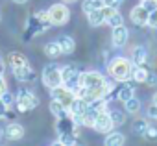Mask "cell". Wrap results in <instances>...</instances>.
Here are the masks:
<instances>
[{"instance_id": "1", "label": "cell", "mask_w": 157, "mask_h": 146, "mask_svg": "<svg viewBox=\"0 0 157 146\" xmlns=\"http://www.w3.org/2000/svg\"><path fill=\"white\" fill-rule=\"evenodd\" d=\"M133 68H135V65L129 59H126V57H115L109 63V74L117 82H129L133 78Z\"/></svg>"}, {"instance_id": "2", "label": "cell", "mask_w": 157, "mask_h": 146, "mask_svg": "<svg viewBox=\"0 0 157 146\" xmlns=\"http://www.w3.org/2000/svg\"><path fill=\"white\" fill-rule=\"evenodd\" d=\"M80 80H82V72L78 70V68H74L70 65L61 67V82H63V85L67 89H70V91L76 93V89L80 87Z\"/></svg>"}, {"instance_id": "3", "label": "cell", "mask_w": 157, "mask_h": 146, "mask_svg": "<svg viewBox=\"0 0 157 146\" xmlns=\"http://www.w3.org/2000/svg\"><path fill=\"white\" fill-rule=\"evenodd\" d=\"M15 106H17V109H19L21 113H26V111L35 109V107L39 106V100H37V96H35L33 93H30V91H26V89H21L19 94L15 96Z\"/></svg>"}, {"instance_id": "4", "label": "cell", "mask_w": 157, "mask_h": 146, "mask_svg": "<svg viewBox=\"0 0 157 146\" xmlns=\"http://www.w3.org/2000/svg\"><path fill=\"white\" fill-rule=\"evenodd\" d=\"M43 83L48 89H54L57 85H63L61 82V67H57L56 63H50L43 68Z\"/></svg>"}, {"instance_id": "5", "label": "cell", "mask_w": 157, "mask_h": 146, "mask_svg": "<svg viewBox=\"0 0 157 146\" xmlns=\"http://www.w3.org/2000/svg\"><path fill=\"white\" fill-rule=\"evenodd\" d=\"M48 19H50V24L54 26H63L68 22L70 19V10L63 4H54L50 10H48Z\"/></svg>"}, {"instance_id": "6", "label": "cell", "mask_w": 157, "mask_h": 146, "mask_svg": "<svg viewBox=\"0 0 157 146\" xmlns=\"http://www.w3.org/2000/svg\"><path fill=\"white\" fill-rule=\"evenodd\" d=\"M93 128H94V131H98V133H109L111 128H115V126H113V120H111V115H109L105 109L100 111V113L94 117V120H93Z\"/></svg>"}, {"instance_id": "7", "label": "cell", "mask_w": 157, "mask_h": 146, "mask_svg": "<svg viewBox=\"0 0 157 146\" xmlns=\"http://www.w3.org/2000/svg\"><path fill=\"white\" fill-rule=\"evenodd\" d=\"M50 91H52V98L57 100V102H61L67 109H68V106H70V104L74 102V98H76L74 91L67 89L65 85H57V87H54V89H50Z\"/></svg>"}, {"instance_id": "8", "label": "cell", "mask_w": 157, "mask_h": 146, "mask_svg": "<svg viewBox=\"0 0 157 146\" xmlns=\"http://www.w3.org/2000/svg\"><path fill=\"white\" fill-rule=\"evenodd\" d=\"M13 74H15V78H17L19 82H32V80L35 78V72H33V68L30 67V63L13 68Z\"/></svg>"}, {"instance_id": "9", "label": "cell", "mask_w": 157, "mask_h": 146, "mask_svg": "<svg viewBox=\"0 0 157 146\" xmlns=\"http://www.w3.org/2000/svg\"><path fill=\"white\" fill-rule=\"evenodd\" d=\"M107 6H104V8H98V10H94V11H89V13H85L87 15V19H89V22L93 24V26H100V24H104L105 22V17H107Z\"/></svg>"}, {"instance_id": "10", "label": "cell", "mask_w": 157, "mask_h": 146, "mask_svg": "<svg viewBox=\"0 0 157 146\" xmlns=\"http://www.w3.org/2000/svg\"><path fill=\"white\" fill-rule=\"evenodd\" d=\"M128 37H129V33H128V28H126L124 24L113 28V44H115V46H118V48L124 46V44L128 43Z\"/></svg>"}, {"instance_id": "11", "label": "cell", "mask_w": 157, "mask_h": 146, "mask_svg": "<svg viewBox=\"0 0 157 146\" xmlns=\"http://www.w3.org/2000/svg\"><path fill=\"white\" fill-rule=\"evenodd\" d=\"M129 17H131V22L137 24V26H146V22H148V11L142 6H135L131 10Z\"/></svg>"}, {"instance_id": "12", "label": "cell", "mask_w": 157, "mask_h": 146, "mask_svg": "<svg viewBox=\"0 0 157 146\" xmlns=\"http://www.w3.org/2000/svg\"><path fill=\"white\" fill-rule=\"evenodd\" d=\"M4 135H6V139H10V140H19V139L24 137V128H22L21 124H17V122H11V124L6 126Z\"/></svg>"}, {"instance_id": "13", "label": "cell", "mask_w": 157, "mask_h": 146, "mask_svg": "<svg viewBox=\"0 0 157 146\" xmlns=\"http://www.w3.org/2000/svg\"><path fill=\"white\" fill-rule=\"evenodd\" d=\"M105 24H109L111 28L124 24V17H122V13H120L118 10L109 8V10H107V17H105Z\"/></svg>"}, {"instance_id": "14", "label": "cell", "mask_w": 157, "mask_h": 146, "mask_svg": "<svg viewBox=\"0 0 157 146\" xmlns=\"http://www.w3.org/2000/svg\"><path fill=\"white\" fill-rule=\"evenodd\" d=\"M146 59H148L146 48H144V46H135V48H133V65L144 67V65H146Z\"/></svg>"}, {"instance_id": "15", "label": "cell", "mask_w": 157, "mask_h": 146, "mask_svg": "<svg viewBox=\"0 0 157 146\" xmlns=\"http://www.w3.org/2000/svg\"><path fill=\"white\" fill-rule=\"evenodd\" d=\"M57 43H59V46H61V52H63V54H72V52H74V48H76L74 39H72V37H68V35L59 37V39H57Z\"/></svg>"}, {"instance_id": "16", "label": "cell", "mask_w": 157, "mask_h": 146, "mask_svg": "<svg viewBox=\"0 0 157 146\" xmlns=\"http://www.w3.org/2000/svg\"><path fill=\"white\" fill-rule=\"evenodd\" d=\"M8 63H10V67H11V68H17V67L26 65V63H28V59H26L22 54H19V52H11V54L8 56Z\"/></svg>"}, {"instance_id": "17", "label": "cell", "mask_w": 157, "mask_h": 146, "mask_svg": "<svg viewBox=\"0 0 157 146\" xmlns=\"http://www.w3.org/2000/svg\"><path fill=\"white\" fill-rule=\"evenodd\" d=\"M50 111H52V115H54L56 118H61V117H67V115H68V109H67L61 102H57V100H52V102H50Z\"/></svg>"}, {"instance_id": "18", "label": "cell", "mask_w": 157, "mask_h": 146, "mask_svg": "<svg viewBox=\"0 0 157 146\" xmlns=\"http://www.w3.org/2000/svg\"><path fill=\"white\" fill-rule=\"evenodd\" d=\"M126 142V137L122 135V133H118V131H115V133H109L107 137H105V146H122Z\"/></svg>"}, {"instance_id": "19", "label": "cell", "mask_w": 157, "mask_h": 146, "mask_svg": "<svg viewBox=\"0 0 157 146\" xmlns=\"http://www.w3.org/2000/svg\"><path fill=\"white\" fill-rule=\"evenodd\" d=\"M44 54L54 59V57H59L63 52H61L59 43H57V41H52V43H46V44H44Z\"/></svg>"}, {"instance_id": "20", "label": "cell", "mask_w": 157, "mask_h": 146, "mask_svg": "<svg viewBox=\"0 0 157 146\" xmlns=\"http://www.w3.org/2000/svg\"><path fill=\"white\" fill-rule=\"evenodd\" d=\"M148 128H150V124H148L144 118H137V120L133 122V133L139 135V137H144L146 131H148Z\"/></svg>"}, {"instance_id": "21", "label": "cell", "mask_w": 157, "mask_h": 146, "mask_svg": "<svg viewBox=\"0 0 157 146\" xmlns=\"http://www.w3.org/2000/svg\"><path fill=\"white\" fill-rule=\"evenodd\" d=\"M98 8H104V0H85V2L82 4V10H83L85 13L94 11V10H98Z\"/></svg>"}, {"instance_id": "22", "label": "cell", "mask_w": 157, "mask_h": 146, "mask_svg": "<svg viewBox=\"0 0 157 146\" xmlns=\"http://www.w3.org/2000/svg\"><path fill=\"white\" fill-rule=\"evenodd\" d=\"M117 96H118V100H120V102H126L128 98H131V96H135V89H133L131 85H122Z\"/></svg>"}, {"instance_id": "23", "label": "cell", "mask_w": 157, "mask_h": 146, "mask_svg": "<svg viewBox=\"0 0 157 146\" xmlns=\"http://www.w3.org/2000/svg\"><path fill=\"white\" fill-rule=\"evenodd\" d=\"M124 109H126V113H137L140 109V102L135 96H131V98H128L124 102Z\"/></svg>"}, {"instance_id": "24", "label": "cell", "mask_w": 157, "mask_h": 146, "mask_svg": "<svg viewBox=\"0 0 157 146\" xmlns=\"http://www.w3.org/2000/svg\"><path fill=\"white\" fill-rule=\"evenodd\" d=\"M146 74H148V70H146V68H142V67H137V65H135V68H133V80H135V82L144 83Z\"/></svg>"}, {"instance_id": "25", "label": "cell", "mask_w": 157, "mask_h": 146, "mask_svg": "<svg viewBox=\"0 0 157 146\" xmlns=\"http://www.w3.org/2000/svg\"><path fill=\"white\" fill-rule=\"evenodd\" d=\"M111 120H113V126H122L126 122V115L120 113V111H111Z\"/></svg>"}, {"instance_id": "26", "label": "cell", "mask_w": 157, "mask_h": 146, "mask_svg": "<svg viewBox=\"0 0 157 146\" xmlns=\"http://www.w3.org/2000/svg\"><path fill=\"white\" fill-rule=\"evenodd\" d=\"M59 144H65V146L76 144V137H74L72 133H61V135H59Z\"/></svg>"}, {"instance_id": "27", "label": "cell", "mask_w": 157, "mask_h": 146, "mask_svg": "<svg viewBox=\"0 0 157 146\" xmlns=\"http://www.w3.org/2000/svg\"><path fill=\"white\" fill-rule=\"evenodd\" d=\"M146 26H150V28H157V8H155L153 11L148 13V22H146Z\"/></svg>"}, {"instance_id": "28", "label": "cell", "mask_w": 157, "mask_h": 146, "mask_svg": "<svg viewBox=\"0 0 157 146\" xmlns=\"http://www.w3.org/2000/svg\"><path fill=\"white\" fill-rule=\"evenodd\" d=\"M140 6L150 13V11H153L157 8V2H155V0H140Z\"/></svg>"}, {"instance_id": "29", "label": "cell", "mask_w": 157, "mask_h": 146, "mask_svg": "<svg viewBox=\"0 0 157 146\" xmlns=\"http://www.w3.org/2000/svg\"><path fill=\"white\" fill-rule=\"evenodd\" d=\"M0 98H2V102H4V104H6L8 107H10V106H13V102H15L13 94H11V93H8V91H6V93H4L2 96H0Z\"/></svg>"}, {"instance_id": "30", "label": "cell", "mask_w": 157, "mask_h": 146, "mask_svg": "<svg viewBox=\"0 0 157 146\" xmlns=\"http://www.w3.org/2000/svg\"><path fill=\"white\" fill-rule=\"evenodd\" d=\"M144 83H146V85H155V83H157V74H153V72H148Z\"/></svg>"}, {"instance_id": "31", "label": "cell", "mask_w": 157, "mask_h": 146, "mask_svg": "<svg viewBox=\"0 0 157 146\" xmlns=\"http://www.w3.org/2000/svg\"><path fill=\"white\" fill-rule=\"evenodd\" d=\"M148 115H150V118L157 120V104H151V106L148 107Z\"/></svg>"}, {"instance_id": "32", "label": "cell", "mask_w": 157, "mask_h": 146, "mask_svg": "<svg viewBox=\"0 0 157 146\" xmlns=\"http://www.w3.org/2000/svg\"><path fill=\"white\" fill-rule=\"evenodd\" d=\"M6 91H8V87H6V80H4V76H2V72H0V96H2Z\"/></svg>"}, {"instance_id": "33", "label": "cell", "mask_w": 157, "mask_h": 146, "mask_svg": "<svg viewBox=\"0 0 157 146\" xmlns=\"http://www.w3.org/2000/svg\"><path fill=\"white\" fill-rule=\"evenodd\" d=\"M144 137H148V139H157V129H155V128H151V126H150V128H148V131H146V135H144Z\"/></svg>"}, {"instance_id": "34", "label": "cell", "mask_w": 157, "mask_h": 146, "mask_svg": "<svg viewBox=\"0 0 157 146\" xmlns=\"http://www.w3.org/2000/svg\"><path fill=\"white\" fill-rule=\"evenodd\" d=\"M8 115V106L2 102V98H0V118H4Z\"/></svg>"}, {"instance_id": "35", "label": "cell", "mask_w": 157, "mask_h": 146, "mask_svg": "<svg viewBox=\"0 0 157 146\" xmlns=\"http://www.w3.org/2000/svg\"><path fill=\"white\" fill-rule=\"evenodd\" d=\"M104 6H107V8H113V10H118V6H120V4H117L115 0H104Z\"/></svg>"}, {"instance_id": "36", "label": "cell", "mask_w": 157, "mask_h": 146, "mask_svg": "<svg viewBox=\"0 0 157 146\" xmlns=\"http://www.w3.org/2000/svg\"><path fill=\"white\" fill-rule=\"evenodd\" d=\"M11 2H15V4H26L28 0H11Z\"/></svg>"}, {"instance_id": "37", "label": "cell", "mask_w": 157, "mask_h": 146, "mask_svg": "<svg viewBox=\"0 0 157 146\" xmlns=\"http://www.w3.org/2000/svg\"><path fill=\"white\" fill-rule=\"evenodd\" d=\"M65 4H72V2H76V0H63Z\"/></svg>"}, {"instance_id": "38", "label": "cell", "mask_w": 157, "mask_h": 146, "mask_svg": "<svg viewBox=\"0 0 157 146\" xmlns=\"http://www.w3.org/2000/svg\"><path fill=\"white\" fill-rule=\"evenodd\" d=\"M153 104H157V93L153 94Z\"/></svg>"}, {"instance_id": "39", "label": "cell", "mask_w": 157, "mask_h": 146, "mask_svg": "<svg viewBox=\"0 0 157 146\" xmlns=\"http://www.w3.org/2000/svg\"><path fill=\"white\" fill-rule=\"evenodd\" d=\"M115 2H117V4H122V2H124V0H115Z\"/></svg>"}, {"instance_id": "40", "label": "cell", "mask_w": 157, "mask_h": 146, "mask_svg": "<svg viewBox=\"0 0 157 146\" xmlns=\"http://www.w3.org/2000/svg\"><path fill=\"white\" fill-rule=\"evenodd\" d=\"M0 21H2V15H0Z\"/></svg>"}]
</instances>
